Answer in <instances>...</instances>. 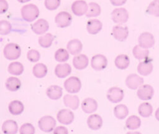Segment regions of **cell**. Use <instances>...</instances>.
<instances>
[{
    "mask_svg": "<svg viewBox=\"0 0 159 134\" xmlns=\"http://www.w3.org/2000/svg\"><path fill=\"white\" fill-rule=\"evenodd\" d=\"M20 11L22 19L27 22H32L39 16V9L34 4H28L23 6Z\"/></svg>",
    "mask_w": 159,
    "mask_h": 134,
    "instance_id": "1",
    "label": "cell"
},
{
    "mask_svg": "<svg viewBox=\"0 0 159 134\" xmlns=\"http://www.w3.org/2000/svg\"><path fill=\"white\" fill-rule=\"evenodd\" d=\"M4 56L9 60L17 59L21 54L20 46L16 43H9L6 44L3 50Z\"/></svg>",
    "mask_w": 159,
    "mask_h": 134,
    "instance_id": "2",
    "label": "cell"
},
{
    "mask_svg": "<svg viewBox=\"0 0 159 134\" xmlns=\"http://www.w3.org/2000/svg\"><path fill=\"white\" fill-rule=\"evenodd\" d=\"M39 128L45 133H50L53 130L56 125V120L50 115L43 116L40 118L38 122Z\"/></svg>",
    "mask_w": 159,
    "mask_h": 134,
    "instance_id": "3",
    "label": "cell"
},
{
    "mask_svg": "<svg viewBox=\"0 0 159 134\" xmlns=\"http://www.w3.org/2000/svg\"><path fill=\"white\" fill-rule=\"evenodd\" d=\"M65 90L71 93H78L81 88V82L80 79L75 76L68 78L64 82Z\"/></svg>",
    "mask_w": 159,
    "mask_h": 134,
    "instance_id": "4",
    "label": "cell"
},
{
    "mask_svg": "<svg viewBox=\"0 0 159 134\" xmlns=\"http://www.w3.org/2000/svg\"><path fill=\"white\" fill-rule=\"evenodd\" d=\"M107 98L113 103H117L121 102L124 97V90L118 87H111L106 93Z\"/></svg>",
    "mask_w": 159,
    "mask_h": 134,
    "instance_id": "5",
    "label": "cell"
},
{
    "mask_svg": "<svg viewBox=\"0 0 159 134\" xmlns=\"http://www.w3.org/2000/svg\"><path fill=\"white\" fill-rule=\"evenodd\" d=\"M111 16L114 22L119 24H122L128 21L129 12L127 9L124 7L116 8L112 11Z\"/></svg>",
    "mask_w": 159,
    "mask_h": 134,
    "instance_id": "6",
    "label": "cell"
},
{
    "mask_svg": "<svg viewBox=\"0 0 159 134\" xmlns=\"http://www.w3.org/2000/svg\"><path fill=\"white\" fill-rule=\"evenodd\" d=\"M73 21L72 16L68 12L61 11L57 14L55 18V22L58 27L65 28L71 25Z\"/></svg>",
    "mask_w": 159,
    "mask_h": 134,
    "instance_id": "7",
    "label": "cell"
},
{
    "mask_svg": "<svg viewBox=\"0 0 159 134\" xmlns=\"http://www.w3.org/2000/svg\"><path fill=\"white\" fill-rule=\"evenodd\" d=\"M143 79L136 74H129L125 79V83L126 86L131 90L138 89L143 84Z\"/></svg>",
    "mask_w": 159,
    "mask_h": 134,
    "instance_id": "8",
    "label": "cell"
},
{
    "mask_svg": "<svg viewBox=\"0 0 159 134\" xmlns=\"http://www.w3.org/2000/svg\"><path fill=\"white\" fill-rule=\"evenodd\" d=\"M138 43L142 47L148 49L155 45V37L152 34L148 32H144L141 33L139 36L138 38Z\"/></svg>",
    "mask_w": 159,
    "mask_h": 134,
    "instance_id": "9",
    "label": "cell"
},
{
    "mask_svg": "<svg viewBox=\"0 0 159 134\" xmlns=\"http://www.w3.org/2000/svg\"><path fill=\"white\" fill-rule=\"evenodd\" d=\"M91 67L95 70H102L107 65V59L106 57L102 54H96L91 58Z\"/></svg>",
    "mask_w": 159,
    "mask_h": 134,
    "instance_id": "10",
    "label": "cell"
},
{
    "mask_svg": "<svg viewBox=\"0 0 159 134\" xmlns=\"http://www.w3.org/2000/svg\"><path fill=\"white\" fill-rule=\"evenodd\" d=\"M154 94L153 88L148 84H145L141 85L137 92V95L138 98L142 100H151Z\"/></svg>",
    "mask_w": 159,
    "mask_h": 134,
    "instance_id": "11",
    "label": "cell"
},
{
    "mask_svg": "<svg viewBox=\"0 0 159 134\" xmlns=\"http://www.w3.org/2000/svg\"><path fill=\"white\" fill-rule=\"evenodd\" d=\"M112 34L115 39L120 42H123L128 37L129 29L127 26H123L119 24L115 26L112 28Z\"/></svg>",
    "mask_w": 159,
    "mask_h": 134,
    "instance_id": "12",
    "label": "cell"
},
{
    "mask_svg": "<svg viewBox=\"0 0 159 134\" xmlns=\"http://www.w3.org/2000/svg\"><path fill=\"white\" fill-rule=\"evenodd\" d=\"M57 120L61 124L70 125L71 124L75 118L74 113L69 109H61L58 111L57 114Z\"/></svg>",
    "mask_w": 159,
    "mask_h": 134,
    "instance_id": "13",
    "label": "cell"
},
{
    "mask_svg": "<svg viewBox=\"0 0 159 134\" xmlns=\"http://www.w3.org/2000/svg\"><path fill=\"white\" fill-rule=\"evenodd\" d=\"M88 9V5L83 0L75 1L72 3L71 11L73 13L77 16H81L86 14Z\"/></svg>",
    "mask_w": 159,
    "mask_h": 134,
    "instance_id": "14",
    "label": "cell"
},
{
    "mask_svg": "<svg viewBox=\"0 0 159 134\" xmlns=\"http://www.w3.org/2000/svg\"><path fill=\"white\" fill-rule=\"evenodd\" d=\"M49 29V24L44 19H39L31 25V29L37 35L45 34Z\"/></svg>",
    "mask_w": 159,
    "mask_h": 134,
    "instance_id": "15",
    "label": "cell"
},
{
    "mask_svg": "<svg viewBox=\"0 0 159 134\" xmlns=\"http://www.w3.org/2000/svg\"><path fill=\"white\" fill-rule=\"evenodd\" d=\"M153 69V65L150 59L148 58L140 62L137 67L138 73L143 76H147L150 75Z\"/></svg>",
    "mask_w": 159,
    "mask_h": 134,
    "instance_id": "16",
    "label": "cell"
},
{
    "mask_svg": "<svg viewBox=\"0 0 159 134\" xmlns=\"http://www.w3.org/2000/svg\"><path fill=\"white\" fill-rule=\"evenodd\" d=\"M103 121L102 117L98 114H92L87 119L88 127L93 130H98L102 126Z\"/></svg>",
    "mask_w": 159,
    "mask_h": 134,
    "instance_id": "17",
    "label": "cell"
},
{
    "mask_svg": "<svg viewBox=\"0 0 159 134\" xmlns=\"http://www.w3.org/2000/svg\"><path fill=\"white\" fill-rule=\"evenodd\" d=\"M81 108L86 113H92L98 108V102L93 98H86L81 103Z\"/></svg>",
    "mask_w": 159,
    "mask_h": 134,
    "instance_id": "18",
    "label": "cell"
},
{
    "mask_svg": "<svg viewBox=\"0 0 159 134\" xmlns=\"http://www.w3.org/2000/svg\"><path fill=\"white\" fill-rule=\"evenodd\" d=\"M89 64V59L85 54H78L74 57L73 65L78 70L86 69Z\"/></svg>",
    "mask_w": 159,
    "mask_h": 134,
    "instance_id": "19",
    "label": "cell"
},
{
    "mask_svg": "<svg viewBox=\"0 0 159 134\" xmlns=\"http://www.w3.org/2000/svg\"><path fill=\"white\" fill-rule=\"evenodd\" d=\"M71 72V67L67 63L57 64L55 68V74L58 78H65L69 75Z\"/></svg>",
    "mask_w": 159,
    "mask_h": 134,
    "instance_id": "20",
    "label": "cell"
},
{
    "mask_svg": "<svg viewBox=\"0 0 159 134\" xmlns=\"http://www.w3.org/2000/svg\"><path fill=\"white\" fill-rule=\"evenodd\" d=\"M67 50L71 55H78L83 49V44L81 42L77 39L70 40L66 45Z\"/></svg>",
    "mask_w": 159,
    "mask_h": 134,
    "instance_id": "21",
    "label": "cell"
},
{
    "mask_svg": "<svg viewBox=\"0 0 159 134\" xmlns=\"http://www.w3.org/2000/svg\"><path fill=\"white\" fill-rule=\"evenodd\" d=\"M102 27V22L96 19H90L87 22L86 29L89 34L92 35L97 34L101 31Z\"/></svg>",
    "mask_w": 159,
    "mask_h": 134,
    "instance_id": "22",
    "label": "cell"
},
{
    "mask_svg": "<svg viewBox=\"0 0 159 134\" xmlns=\"http://www.w3.org/2000/svg\"><path fill=\"white\" fill-rule=\"evenodd\" d=\"M2 131L4 134H16L18 131V125L13 120H7L2 123Z\"/></svg>",
    "mask_w": 159,
    "mask_h": 134,
    "instance_id": "23",
    "label": "cell"
},
{
    "mask_svg": "<svg viewBox=\"0 0 159 134\" xmlns=\"http://www.w3.org/2000/svg\"><path fill=\"white\" fill-rule=\"evenodd\" d=\"M47 97L52 100H58L62 97V88L57 85H53L48 87L46 91Z\"/></svg>",
    "mask_w": 159,
    "mask_h": 134,
    "instance_id": "24",
    "label": "cell"
},
{
    "mask_svg": "<svg viewBox=\"0 0 159 134\" xmlns=\"http://www.w3.org/2000/svg\"><path fill=\"white\" fill-rule=\"evenodd\" d=\"M63 102L66 107L72 110H76L80 104V100L77 95L66 94L63 97Z\"/></svg>",
    "mask_w": 159,
    "mask_h": 134,
    "instance_id": "25",
    "label": "cell"
},
{
    "mask_svg": "<svg viewBox=\"0 0 159 134\" xmlns=\"http://www.w3.org/2000/svg\"><path fill=\"white\" fill-rule=\"evenodd\" d=\"M130 58L126 54H119L118 55L115 60H114V64L116 67L120 70H125L130 65Z\"/></svg>",
    "mask_w": 159,
    "mask_h": 134,
    "instance_id": "26",
    "label": "cell"
},
{
    "mask_svg": "<svg viewBox=\"0 0 159 134\" xmlns=\"http://www.w3.org/2000/svg\"><path fill=\"white\" fill-rule=\"evenodd\" d=\"M132 54L136 59L143 60L148 57L149 50L148 49L143 48L138 44L134 47L132 49Z\"/></svg>",
    "mask_w": 159,
    "mask_h": 134,
    "instance_id": "27",
    "label": "cell"
},
{
    "mask_svg": "<svg viewBox=\"0 0 159 134\" xmlns=\"http://www.w3.org/2000/svg\"><path fill=\"white\" fill-rule=\"evenodd\" d=\"M8 109L11 114L14 115H18L24 112V106L22 102L19 100H15L9 103Z\"/></svg>",
    "mask_w": 159,
    "mask_h": 134,
    "instance_id": "28",
    "label": "cell"
},
{
    "mask_svg": "<svg viewBox=\"0 0 159 134\" xmlns=\"http://www.w3.org/2000/svg\"><path fill=\"white\" fill-rule=\"evenodd\" d=\"M113 112L114 116L119 120H123L129 115V109L124 104L117 105L114 108Z\"/></svg>",
    "mask_w": 159,
    "mask_h": 134,
    "instance_id": "29",
    "label": "cell"
},
{
    "mask_svg": "<svg viewBox=\"0 0 159 134\" xmlns=\"http://www.w3.org/2000/svg\"><path fill=\"white\" fill-rule=\"evenodd\" d=\"M140 125L141 120L138 116L135 115L129 116L125 122V127L129 130H134L138 129Z\"/></svg>",
    "mask_w": 159,
    "mask_h": 134,
    "instance_id": "30",
    "label": "cell"
},
{
    "mask_svg": "<svg viewBox=\"0 0 159 134\" xmlns=\"http://www.w3.org/2000/svg\"><path fill=\"white\" fill-rule=\"evenodd\" d=\"M138 112L139 114L143 118L149 117L153 113V107L148 102H143L139 105Z\"/></svg>",
    "mask_w": 159,
    "mask_h": 134,
    "instance_id": "31",
    "label": "cell"
},
{
    "mask_svg": "<svg viewBox=\"0 0 159 134\" xmlns=\"http://www.w3.org/2000/svg\"><path fill=\"white\" fill-rule=\"evenodd\" d=\"M6 87L9 91L16 92L20 88L21 82L16 77H10L6 80Z\"/></svg>",
    "mask_w": 159,
    "mask_h": 134,
    "instance_id": "32",
    "label": "cell"
},
{
    "mask_svg": "<svg viewBox=\"0 0 159 134\" xmlns=\"http://www.w3.org/2000/svg\"><path fill=\"white\" fill-rule=\"evenodd\" d=\"M48 72L47 66L42 63H38L35 64L32 69L33 75L39 79L44 77Z\"/></svg>",
    "mask_w": 159,
    "mask_h": 134,
    "instance_id": "33",
    "label": "cell"
},
{
    "mask_svg": "<svg viewBox=\"0 0 159 134\" xmlns=\"http://www.w3.org/2000/svg\"><path fill=\"white\" fill-rule=\"evenodd\" d=\"M7 70L11 74L14 75H20L24 72V66L19 62H12L9 64Z\"/></svg>",
    "mask_w": 159,
    "mask_h": 134,
    "instance_id": "34",
    "label": "cell"
},
{
    "mask_svg": "<svg viewBox=\"0 0 159 134\" xmlns=\"http://www.w3.org/2000/svg\"><path fill=\"white\" fill-rule=\"evenodd\" d=\"M101 12V9L100 6L96 2H91L88 4V9L86 15L88 17H96L100 15Z\"/></svg>",
    "mask_w": 159,
    "mask_h": 134,
    "instance_id": "35",
    "label": "cell"
},
{
    "mask_svg": "<svg viewBox=\"0 0 159 134\" xmlns=\"http://www.w3.org/2000/svg\"><path fill=\"white\" fill-rule=\"evenodd\" d=\"M54 40V36L50 33H47L45 35L39 37L38 42L39 45L43 48L50 47Z\"/></svg>",
    "mask_w": 159,
    "mask_h": 134,
    "instance_id": "36",
    "label": "cell"
},
{
    "mask_svg": "<svg viewBox=\"0 0 159 134\" xmlns=\"http://www.w3.org/2000/svg\"><path fill=\"white\" fill-rule=\"evenodd\" d=\"M70 57L69 52L67 50L60 48L58 49L55 53V59L57 61L60 62H64L68 60Z\"/></svg>",
    "mask_w": 159,
    "mask_h": 134,
    "instance_id": "37",
    "label": "cell"
},
{
    "mask_svg": "<svg viewBox=\"0 0 159 134\" xmlns=\"http://www.w3.org/2000/svg\"><path fill=\"white\" fill-rule=\"evenodd\" d=\"M146 12L150 15L155 17H159V2L153 1L148 6Z\"/></svg>",
    "mask_w": 159,
    "mask_h": 134,
    "instance_id": "38",
    "label": "cell"
},
{
    "mask_svg": "<svg viewBox=\"0 0 159 134\" xmlns=\"http://www.w3.org/2000/svg\"><path fill=\"white\" fill-rule=\"evenodd\" d=\"M12 29L11 24L6 20L0 21V34L1 35H7L8 34Z\"/></svg>",
    "mask_w": 159,
    "mask_h": 134,
    "instance_id": "39",
    "label": "cell"
},
{
    "mask_svg": "<svg viewBox=\"0 0 159 134\" xmlns=\"http://www.w3.org/2000/svg\"><path fill=\"white\" fill-rule=\"evenodd\" d=\"M20 134H34L35 128L30 123H24L19 129Z\"/></svg>",
    "mask_w": 159,
    "mask_h": 134,
    "instance_id": "40",
    "label": "cell"
},
{
    "mask_svg": "<svg viewBox=\"0 0 159 134\" xmlns=\"http://www.w3.org/2000/svg\"><path fill=\"white\" fill-rule=\"evenodd\" d=\"M27 58L31 62H37L40 58V54L38 50L30 49L27 54Z\"/></svg>",
    "mask_w": 159,
    "mask_h": 134,
    "instance_id": "41",
    "label": "cell"
},
{
    "mask_svg": "<svg viewBox=\"0 0 159 134\" xmlns=\"http://www.w3.org/2000/svg\"><path fill=\"white\" fill-rule=\"evenodd\" d=\"M61 0H45L44 5L49 11L56 10L60 5Z\"/></svg>",
    "mask_w": 159,
    "mask_h": 134,
    "instance_id": "42",
    "label": "cell"
},
{
    "mask_svg": "<svg viewBox=\"0 0 159 134\" xmlns=\"http://www.w3.org/2000/svg\"><path fill=\"white\" fill-rule=\"evenodd\" d=\"M53 134H68V130L64 126H58L54 129Z\"/></svg>",
    "mask_w": 159,
    "mask_h": 134,
    "instance_id": "43",
    "label": "cell"
},
{
    "mask_svg": "<svg viewBox=\"0 0 159 134\" xmlns=\"http://www.w3.org/2000/svg\"><path fill=\"white\" fill-rule=\"evenodd\" d=\"M9 8V5L6 0H0V14L5 13Z\"/></svg>",
    "mask_w": 159,
    "mask_h": 134,
    "instance_id": "44",
    "label": "cell"
},
{
    "mask_svg": "<svg viewBox=\"0 0 159 134\" xmlns=\"http://www.w3.org/2000/svg\"><path fill=\"white\" fill-rule=\"evenodd\" d=\"M127 0H110L111 3L114 6H120L124 5Z\"/></svg>",
    "mask_w": 159,
    "mask_h": 134,
    "instance_id": "45",
    "label": "cell"
},
{
    "mask_svg": "<svg viewBox=\"0 0 159 134\" xmlns=\"http://www.w3.org/2000/svg\"><path fill=\"white\" fill-rule=\"evenodd\" d=\"M155 118L159 121V107L157 109V110L155 111Z\"/></svg>",
    "mask_w": 159,
    "mask_h": 134,
    "instance_id": "46",
    "label": "cell"
},
{
    "mask_svg": "<svg viewBox=\"0 0 159 134\" xmlns=\"http://www.w3.org/2000/svg\"><path fill=\"white\" fill-rule=\"evenodd\" d=\"M126 134H142V133L137 131H131V132H128L127 133H126Z\"/></svg>",
    "mask_w": 159,
    "mask_h": 134,
    "instance_id": "47",
    "label": "cell"
},
{
    "mask_svg": "<svg viewBox=\"0 0 159 134\" xmlns=\"http://www.w3.org/2000/svg\"><path fill=\"white\" fill-rule=\"evenodd\" d=\"M30 0H17L18 2H20V3H25V2H29L30 1Z\"/></svg>",
    "mask_w": 159,
    "mask_h": 134,
    "instance_id": "48",
    "label": "cell"
},
{
    "mask_svg": "<svg viewBox=\"0 0 159 134\" xmlns=\"http://www.w3.org/2000/svg\"><path fill=\"white\" fill-rule=\"evenodd\" d=\"M153 1H155V2H159V0H153Z\"/></svg>",
    "mask_w": 159,
    "mask_h": 134,
    "instance_id": "49",
    "label": "cell"
},
{
    "mask_svg": "<svg viewBox=\"0 0 159 134\" xmlns=\"http://www.w3.org/2000/svg\"><path fill=\"white\" fill-rule=\"evenodd\" d=\"M0 134H1V133H0Z\"/></svg>",
    "mask_w": 159,
    "mask_h": 134,
    "instance_id": "50",
    "label": "cell"
}]
</instances>
